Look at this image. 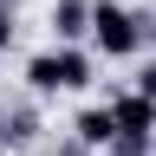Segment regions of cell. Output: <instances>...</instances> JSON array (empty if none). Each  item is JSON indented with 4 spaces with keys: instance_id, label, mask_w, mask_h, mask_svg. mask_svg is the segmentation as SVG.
<instances>
[{
    "instance_id": "cell-1",
    "label": "cell",
    "mask_w": 156,
    "mask_h": 156,
    "mask_svg": "<svg viewBox=\"0 0 156 156\" xmlns=\"http://www.w3.org/2000/svg\"><path fill=\"white\" fill-rule=\"evenodd\" d=\"M91 85V52L85 46H46L26 58V91L33 98H72Z\"/></svg>"
},
{
    "instance_id": "cell-2",
    "label": "cell",
    "mask_w": 156,
    "mask_h": 156,
    "mask_svg": "<svg viewBox=\"0 0 156 156\" xmlns=\"http://www.w3.org/2000/svg\"><path fill=\"white\" fill-rule=\"evenodd\" d=\"M91 52L98 58H136L143 52V13L124 0H91Z\"/></svg>"
},
{
    "instance_id": "cell-3",
    "label": "cell",
    "mask_w": 156,
    "mask_h": 156,
    "mask_svg": "<svg viewBox=\"0 0 156 156\" xmlns=\"http://www.w3.org/2000/svg\"><path fill=\"white\" fill-rule=\"evenodd\" d=\"M111 117H117V136H156V98H143L136 85L111 91Z\"/></svg>"
},
{
    "instance_id": "cell-4",
    "label": "cell",
    "mask_w": 156,
    "mask_h": 156,
    "mask_svg": "<svg viewBox=\"0 0 156 156\" xmlns=\"http://www.w3.org/2000/svg\"><path fill=\"white\" fill-rule=\"evenodd\" d=\"M39 130H46V117H39V98L26 91V104H7L0 111V150H33Z\"/></svg>"
},
{
    "instance_id": "cell-5",
    "label": "cell",
    "mask_w": 156,
    "mask_h": 156,
    "mask_svg": "<svg viewBox=\"0 0 156 156\" xmlns=\"http://www.w3.org/2000/svg\"><path fill=\"white\" fill-rule=\"evenodd\" d=\"M46 26H52V46H85L91 39V0H52Z\"/></svg>"
},
{
    "instance_id": "cell-6",
    "label": "cell",
    "mask_w": 156,
    "mask_h": 156,
    "mask_svg": "<svg viewBox=\"0 0 156 156\" xmlns=\"http://www.w3.org/2000/svg\"><path fill=\"white\" fill-rule=\"evenodd\" d=\"M72 136L78 143H91V150H111L117 143V117H111V98H98V104H85L72 117Z\"/></svg>"
},
{
    "instance_id": "cell-7",
    "label": "cell",
    "mask_w": 156,
    "mask_h": 156,
    "mask_svg": "<svg viewBox=\"0 0 156 156\" xmlns=\"http://www.w3.org/2000/svg\"><path fill=\"white\" fill-rule=\"evenodd\" d=\"M104 156H156V136H117Z\"/></svg>"
},
{
    "instance_id": "cell-8",
    "label": "cell",
    "mask_w": 156,
    "mask_h": 156,
    "mask_svg": "<svg viewBox=\"0 0 156 156\" xmlns=\"http://www.w3.org/2000/svg\"><path fill=\"white\" fill-rule=\"evenodd\" d=\"M130 85H136V91H143V98H156V58H143V65H136V72H130Z\"/></svg>"
},
{
    "instance_id": "cell-9",
    "label": "cell",
    "mask_w": 156,
    "mask_h": 156,
    "mask_svg": "<svg viewBox=\"0 0 156 156\" xmlns=\"http://www.w3.org/2000/svg\"><path fill=\"white\" fill-rule=\"evenodd\" d=\"M13 33H20L13 26V7H0V52H13Z\"/></svg>"
},
{
    "instance_id": "cell-10",
    "label": "cell",
    "mask_w": 156,
    "mask_h": 156,
    "mask_svg": "<svg viewBox=\"0 0 156 156\" xmlns=\"http://www.w3.org/2000/svg\"><path fill=\"white\" fill-rule=\"evenodd\" d=\"M136 13H143V52H156V13L150 7H136Z\"/></svg>"
},
{
    "instance_id": "cell-11",
    "label": "cell",
    "mask_w": 156,
    "mask_h": 156,
    "mask_svg": "<svg viewBox=\"0 0 156 156\" xmlns=\"http://www.w3.org/2000/svg\"><path fill=\"white\" fill-rule=\"evenodd\" d=\"M0 7H13V0H0Z\"/></svg>"
}]
</instances>
